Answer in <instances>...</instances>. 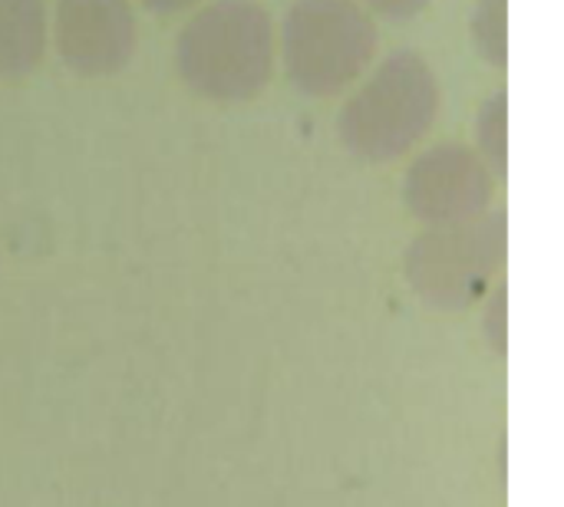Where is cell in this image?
Here are the masks:
<instances>
[{"mask_svg": "<svg viewBox=\"0 0 564 507\" xmlns=\"http://www.w3.org/2000/svg\"><path fill=\"white\" fill-rule=\"evenodd\" d=\"M473 148L489 162V168L506 181L509 168V92H489L473 119Z\"/></svg>", "mask_w": 564, "mask_h": 507, "instance_id": "obj_8", "label": "cell"}, {"mask_svg": "<svg viewBox=\"0 0 564 507\" xmlns=\"http://www.w3.org/2000/svg\"><path fill=\"white\" fill-rule=\"evenodd\" d=\"M50 56V0H0V82L33 79Z\"/></svg>", "mask_w": 564, "mask_h": 507, "instance_id": "obj_7", "label": "cell"}, {"mask_svg": "<svg viewBox=\"0 0 564 507\" xmlns=\"http://www.w3.org/2000/svg\"><path fill=\"white\" fill-rule=\"evenodd\" d=\"M202 3H208V0H135L139 13H149V16L162 20V23L182 20V16H188L192 10H198Z\"/></svg>", "mask_w": 564, "mask_h": 507, "instance_id": "obj_12", "label": "cell"}, {"mask_svg": "<svg viewBox=\"0 0 564 507\" xmlns=\"http://www.w3.org/2000/svg\"><path fill=\"white\" fill-rule=\"evenodd\" d=\"M443 115V82L420 49L377 59L337 109L340 145L367 165H393L426 145Z\"/></svg>", "mask_w": 564, "mask_h": 507, "instance_id": "obj_2", "label": "cell"}, {"mask_svg": "<svg viewBox=\"0 0 564 507\" xmlns=\"http://www.w3.org/2000/svg\"><path fill=\"white\" fill-rule=\"evenodd\" d=\"M509 261V224L489 211L456 224H426L403 251L406 287L440 313H459L502 284Z\"/></svg>", "mask_w": 564, "mask_h": 507, "instance_id": "obj_4", "label": "cell"}, {"mask_svg": "<svg viewBox=\"0 0 564 507\" xmlns=\"http://www.w3.org/2000/svg\"><path fill=\"white\" fill-rule=\"evenodd\" d=\"M142 43L135 0H50V53L76 79L126 73Z\"/></svg>", "mask_w": 564, "mask_h": 507, "instance_id": "obj_6", "label": "cell"}, {"mask_svg": "<svg viewBox=\"0 0 564 507\" xmlns=\"http://www.w3.org/2000/svg\"><path fill=\"white\" fill-rule=\"evenodd\" d=\"M377 23H393V26H406V23H416L430 7L433 0H357Z\"/></svg>", "mask_w": 564, "mask_h": 507, "instance_id": "obj_11", "label": "cell"}, {"mask_svg": "<svg viewBox=\"0 0 564 507\" xmlns=\"http://www.w3.org/2000/svg\"><path fill=\"white\" fill-rule=\"evenodd\" d=\"M502 178L459 139H440L410 155L400 181L403 208L426 224H456L496 211Z\"/></svg>", "mask_w": 564, "mask_h": 507, "instance_id": "obj_5", "label": "cell"}, {"mask_svg": "<svg viewBox=\"0 0 564 507\" xmlns=\"http://www.w3.org/2000/svg\"><path fill=\"white\" fill-rule=\"evenodd\" d=\"M469 43L482 66L506 73L509 66V0H476L469 13Z\"/></svg>", "mask_w": 564, "mask_h": 507, "instance_id": "obj_9", "label": "cell"}, {"mask_svg": "<svg viewBox=\"0 0 564 507\" xmlns=\"http://www.w3.org/2000/svg\"><path fill=\"white\" fill-rule=\"evenodd\" d=\"M479 307H482V320H479L482 340L502 360L509 350V287H506V280L496 284Z\"/></svg>", "mask_w": 564, "mask_h": 507, "instance_id": "obj_10", "label": "cell"}, {"mask_svg": "<svg viewBox=\"0 0 564 507\" xmlns=\"http://www.w3.org/2000/svg\"><path fill=\"white\" fill-rule=\"evenodd\" d=\"M377 59L380 23L357 0H291L278 20V73L307 99H344Z\"/></svg>", "mask_w": 564, "mask_h": 507, "instance_id": "obj_3", "label": "cell"}, {"mask_svg": "<svg viewBox=\"0 0 564 507\" xmlns=\"http://www.w3.org/2000/svg\"><path fill=\"white\" fill-rule=\"evenodd\" d=\"M178 82L212 106H248L278 76V20L261 0H208L172 40Z\"/></svg>", "mask_w": 564, "mask_h": 507, "instance_id": "obj_1", "label": "cell"}]
</instances>
